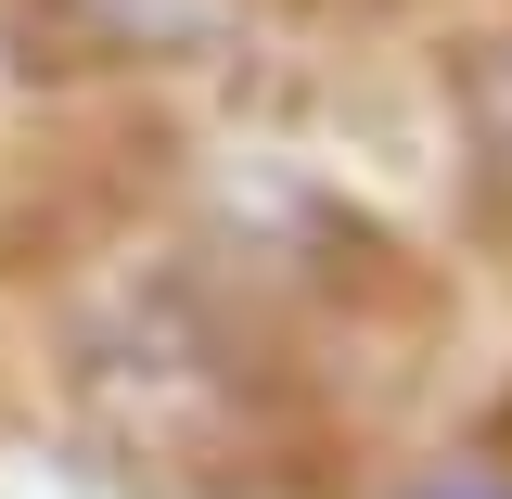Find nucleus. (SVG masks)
I'll return each mask as SVG.
<instances>
[{"label":"nucleus","mask_w":512,"mask_h":499,"mask_svg":"<svg viewBox=\"0 0 512 499\" xmlns=\"http://www.w3.org/2000/svg\"><path fill=\"white\" fill-rule=\"evenodd\" d=\"M103 52H192V39H218L231 26V0H64Z\"/></svg>","instance_id":"f257e3e1"},{"label":"nucleus","mask_w":512,"mask_h":499,"mask_svg":"<svg viewBox=\"0 0 512 499\" xmlns=\"http://www.w3.org/2000/svg\"><path fill=\"white\" fill-rule=\"evenodd\" d=\"M410 499H512V487H500V474H423Z\"/></svg>","instance_id":"f03ea898"},{"label":"nucleus","mask_w":512,"mask_h":499,"mask_svg":"<svg viewBox=\"0 0 512 499\" xmlns=\"http://www.w3.org/2000/svg\"><path fill=\"white\" fill-rule=\"evenodd\" d=\"M0 499H90L77 474H0Z\"/></svg>","instance_id":"7ed1b4c3"}]
</instances>
